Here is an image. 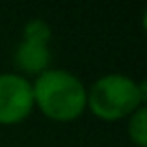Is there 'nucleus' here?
Wrapping results in <instances>:
<instances>
[{"label": "nucleus", "instance_id": "nucleus-6", "mask_svg": "<svg viewBox=\"0 0 147 147\" xmlns=\"http://www.w3.org/2000/svg\"><path fill=\"white\" fill-rule=\"evenodd\" d=\"M22 37L49 43L50 37H52V30H50V26L45 21H41V19H34V21L26 22L24 30H22Z\"/></svg>", "mask_w": 147, "mask_h": 147}, {"label": "nucleus", "instance_id": "nucleus-3", "mask_svg": "<svg viewBox=\"0 0 147 147\" xmlns=\"http://www.w3.org/2000/svg\"><path fill=\"white\" fill-rule=\"evenodd\" d=\"M34 110L32 82L22 75L0 73V125H17Z\"/></svg>", "mask_w": 147, "mask_h": 147}, {"label": "nucleus", "instance_id": "nucleus-4", "mask_svg": "<svg viewBox=\"0 0 147 147\" xmlns=\"http://www.w3.org/2000/svg\"><path fill=\"white\" fill-rule=\"evenodd\" d=\"M50 49L49 43L37 39H28L22 37L19 41L17 49H15V65L21 73L24 75H41L43 71H47L50 65Z\"/></svg>", "mask_w": 147, "mask_h": 147}, {"label": "nucleus", "instance_id": "nucleus-1", "mask_svg": "<svg viewBox=\"0 0 147 147\" xmlns=\"http://www.w3.org/2000/svg\"><path fill=\"white\" fill-rule=\"evenodd\" d=\"M34 106L58 123L78 119L88 108V90L82 80L65 69H47L32 84Z\"/></svg>", "mask_w": 147, "mask_h": 147}, {"label": "nucleus", "instance_id": "nucleus-2", "mask_svg": "<svg viewBox=\"0 0 147 147\" xmlns=\"http://www.w3.org/2000/svg\"><path fill=\"white\" fill-rule=\"evenodd\" d=\"M145 84L123 73H110L95 80L88 91V108L102 121H117L144 106Z\"/></svg>", "mask_w": 147, "mask_h": 147}, {"label": "nucleus", "instance_id": "nucleus-5", "mask_svg": "<svg viewBox=\"0 0 147 147\" xmlns=\"http://www.w3.org/2000/svg\"><path fill=\"white\" fill-rule=\"evenodd\" d=\"M147 110L145 106H140L134 114L129 115V138L138 147L147 145V125H145Z\"/></svg>", "mask_w": 147, "mask_h": 147}]
</instances>
